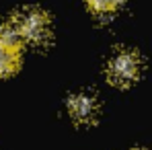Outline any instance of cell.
<instances>
[{
	"label": "cell",
	"instance_id": "6da1fadb",
	"mask_svg": "<svg viewBox=\"0 0 152 150\" xmlns=\"http://www.w3.org/2000/svg\"><path fill=\"white\" fill-rule=\"evenodd\" d=\"M12 27L17 29L21 41H29V43H45L50 39V19L41 8H25L21 10L12 21Z\"/></svg>",
	"mask_w": 152,
	"mask_h": 150
},
{
	"label": "cell",
	"instance_id": "7a4b0ae2",
	"mask_svg": "<svg viewBox=\"0 0 152 150\" xmlns=\"http://www.w3.org/2000/svg\"><path fill=\"white\" fill-rule=\"evenodd\" d=\"M140 68H142V60L136 51L124 50L119 53H115L109 64H107V76L113 84L117 86H127L132 84L138 74H140Z\"/></svg>",
	"mask_w": 152,
	"mask_h": 150
},
{
	"label": "cell",
	"instance_id": "3957f363",
	"mask_svg": "<svg viewBox=\"0 0 152 150\" xmlns=\"http://www.w3.org/2000/svg\"><path fill=\"white\" fill-rule=\"evenodd\" d=\"M21 64V37L12 23L0 27V76L12 74Z\"/></svg>",
	"mask_w": 152,
	"mask_h": 150
},
{
	"label": "cell",
	"instance_id": "277c9868",
	"mask_svg": "<svg viewBox=\"0 0 152 150\" xmlns=\"http://www.w3.org/2000/svg\"><path fill=\"white\" fill-rule=\"evenodd\" d=\"M68 111L70 115L74 117L78 124H88L97 117L99 113V105H97V99L88 93H76L70 97L68 101Z\"/></svg>",
	"mask_w": 152,
	"mask_h": 150
},
{
	"label": "cell",
	"instance_id": "5b68a950",
	"mask_svg": "<svg viewBox=\"0 0 152 150\" xmlns=\"http://www.w3.org/2000/svg\"><path fill=\"white\" fill-rule=\"evenodd\" d=\"M95 12H113L124 0H86Z\"/></svg>",
	"mask_w": 152,
	"mask_h": 150
},
{
	"label": "cell",
	"instance_id": "8992f818",
	"mask_svg": "<svg viewBox=\"0 0 152 150\" xmlns=\"http://www.w3.org/2000/svg\"><path fill=\"white\" fill-rule=\"evenodd\" d=\"M136 150H144V148H136Z\"/></svg>",
	"mask_w": 152,
	"mask_h": 150
}]
</instances>
